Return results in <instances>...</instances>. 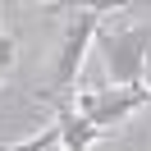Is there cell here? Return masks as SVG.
Wrapping results in <instances>:
<instances>
[{"label":"cell","instance_id":"6da1fadb","mask_svg":"<svg viewBox=\"0 0 151 151\" xmlns=\"http://www.w3.org/2000/svg\"><path fill=\"white\" fill-rule=\"evenodd\" d=\"M105 14L110 9H101V5L73 9V19H69V28H64V41H60V55H55V64H50V83H46L50 101H69V87L78 83L87 50H92V41L101 37V19Z\"/></svg>","mask_w":151,"mask_h":151},{"label":"cell","instance_id":"7a4b0ae2","mask_svg":"<svg viewBox=\"0 0 151 151\" xmlns=\"http://www.w3.org/2000/svg\"><path fill=\"white\" fill-rule=\"evenodd\" d=\"M101 55L105 69L119 87H147V69H151V28L133 23V28H114L101 32Z\"/></svg>","mask_w":151,"mask_h":151},{"label":"cell","instance_id":"3957f363","mask_svg":"<svg viewBox=\"0 0 151 151\" xmlns=\"http://www.w3.org/2000/svg\"><path fill=\"white\" fill-rule=\"evenodd\" d=\"M151 101V87H105V92H78L73 96V114L87 119L96 133L105 128H119L133 110Z\"/></svg>","mask_w":151,"mask_h":151},{"label":"cell","instance_id":"277c9868","mask_svg":"<svg viewBox=\"0 0 151 151\" xmlns=\"http://www.w3.org/2000/svg\"><path fill=\"white\" fill-rule=\"evenodd\" d=\"M55 105H60V119H55L60 124V151H87L96 137H101L87 119L73 114V101H55Z\"/></svg>","mask_w":151,"mask_h":151},{"label":"cell","instance_id":"5b68a950","mask_svg":"<svg viewBox=\"0 0 151 151\" xmlns=\"http://www.w3.org/2000/svg\"><path fill=\"white\" fill-rule=\"evenodd\" d=\"M14 69V37H5L0 32V83H5V73Z\"/></svg>","mask_w":151,"mask_h":151}]
</instances>
